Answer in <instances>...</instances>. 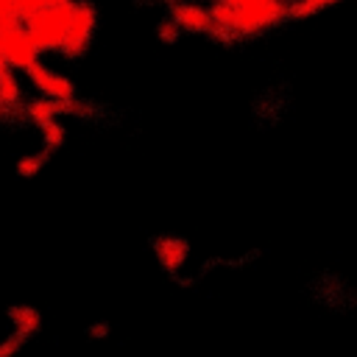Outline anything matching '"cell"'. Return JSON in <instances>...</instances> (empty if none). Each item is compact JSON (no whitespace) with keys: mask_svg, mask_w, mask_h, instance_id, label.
<instances>
[{"mask_svg":"<svg viewBox=\"0 0 357 357\" xmlns=\"http://www.w3.org/2000/svg\"><path fill=\"white\" fill-rule=\"evenodd\" d=\"M156 257H159L165 271H176V268L184 265L187 243L178 240V237H162V240H156Z\"/></svg>","mask_w":357,"mask_h":357,"instance_id":"ba28073f","label":"cell"},{"mask_svg":"<svg viewBox=\"0 0 357 357\" xmlns=\"http://www.w3.org/2000/svg\"><path fill=\"white\" fill-rule=\"evenodd\" d=\"M8 321L14 324V332L22 335V337H31L33 332H39L42 326V315L36 307H28V304H14L8 307Z\"/></svg>","mask_w":357,"mask_h":357,"instance_id":"52a82bcc","label":"cell"},{"mask_svg":"<svg viewBox=\"0 0 357 357\" xmlns=\"http://www.w3.org/2000/svg\"><path fill=\"white\" fill-rule=\"evenodd\" d=\"M0 42H3V53H6L8 67L28 70L33 61H39V50H36V45L31 42V36L25 33L22 25L0 31Z\"/></svg>","mask_w":357,"mask_h":357,"instance_id":"277c9868","label":"cell"},{"mask_svg":"<svg viewBox=\"0 0 357 357\" xmlns=\"http://www.w3.org/2000/svg\"><path fill=\"white\" fill-rule=\"evenodd\" d=\"M25 75L31 78V84H33V86L42 92V98H47V100H67V98H75L73 81H70L67 75H59L56 70L45 67L42 61H33V64L25 70Z\"/></svg>","mask_w":357,"mask_h":357,"instance_id":"5b68a950","label":"cell"},{"mask_svg":"<svg viewBox=\"0 0 357 357\" xmlns=\"http://www.w3.org/2000/svg\"><path fill=\"white\" fill-rule=\"evenodd\" d=\"M22 340H25V337L17 335V332H14L11 337H6V340L0 343V357H14V354L20 351V346H22Z\"/></svg>","mask_w":357,"mask_h":357,"instance_id":"5bb4252c","label":"cell"},{"mask_svg":"<svg viewBox=\"0 0 357 357\" xmlns=\"http://www.w3.org/2000/svg\"><path fill=\"white\" fill-rule=\"evenodd\" d=\"M47 162V151H42V153H31V156H22L20 162H17V176H22V178H31V176H36L39 173V167Z\"/></svg>","mask_w":357,"mask_h":357,"instance_id":"4fadbf2b","label":"cell"},{"mask_svg":"<svg viewBox=\"0 0 357 357\" xmlns=\"http://www.w3.org/2000/svg\"><path fill=\"white\" fill-rule=\"evenodd\" d=\"M92 31H95V8L89 3L75 0L73 14H70V25H67V36H64V45L59 53H64L70 59L81 56L92 39Z\"/></svg>","mask_w":357,"mask_h":357,"instance_id":"3957f363","label":"cell"},{"mask_svg":"<svg viewBox=\"0 0 357 357\" xmlns=\"http://www.w3.org/2000/svg\"><path fill=\"white\" fill-rule=\"evenodd\" d=\"M8 70V61H6V53H3V42H0V73Z\"/></svg>","mask_w":357,"mask_h":357,"instance_id":"e0dca14e","label":"cell"},{"mask_svg":"<svg viewBox=\"0 0 357 357\" xmlns=\"http://www.w3.org/2000/svg\"><path fill=\"white\" fill-rule=\"evenodd\" d=\"M173 3H178V0H173Z\"/></svg>","mask_w":357,"mask_h":357,"instance_id":"ac0fdd59","label":"cell"},{"mask_svg":"<svg viewBox=\"0 0 357 357\" xmlns=\"http://www.w3.org/2000/svg\"><path fill=\"white\" fill-rule=\"evenodd\" d=\"M170 20L184 28V31H198V33H212V14L209 8L204 6H195V3H173L170 6Z\"/></svg>","mask_w":357,"mask_h":357,"instance_id":"8992f818","label":"cell"},{"mask_svg":"<svg viewBox=\"0 0 357 357\" xmlns=\"http://www.w3.org/2000/svg\"><path fill=\"white\" fill-rule=\"evenodd\" d=\"M284 17H287V6L282 0H257V3L237 6L234 36H251V33L268 31L276 22H282Z\"/></svg>","mask_w":357,"mask_h":357,"instance_id":"7a4b0ae2","label":"cell"},{"mask_svg":"<svg viewBox=\"0 0 357 357\" xmlns=\"http://www.w3.org/2000/svg\"><path fill=\"white\" fill-rule=\"evenodd\" d=\"M25 117L33 123V126H47L59 117V109H56V100H47V98H36L25 106Z\"/></svg>","mask_w":357,"mask_h":357,"instance_id":"9c48e42d","label":"cell"},{"mask_svg":"<svg viewBox=\"0 0 357 357\" xmlns=\"http://www.w3.org/2000/svg\"><path fill=\"white\" fill-rule=\"evenodd\" d=\"M11 112H17V109H11V106H6V103L0 100V117H3V120H8V117H11Z\"/></svg>","mask_w":357,"mask_h":357,"instance_id":"2e32d148","label":"cell"},{"mask_svg":"<svg viewBox=\"0 0 357 357\" xmlns=\"http://www.w3.org/2000/svg\"><path fill=\"white\" fill-rule=\"evenodd\" d=\"M20 98H22L20 81H17V75L11 73V67H8V70L0 73V100H3L6 106L17 109V106H20Z\"/></svg>","mask_w":357,"mask_h":357,"instance_id":"30bf717a","label":"cell"},{"mask_svg":"<svg viewBox=\"0 0 357 357\" xmlns=\"http://www.w3.org/2000/svg\"><path fill=\"white\" fill-rule=\"evenodd\" d=\"M178 31H181V28H178V25H176L173 20H170V22H162V25H159V36H162L165 42H173Z\"/></svg>","mask_w":357,"mask_h":357,"instance_id":"9a60e30c","label":"cell"},{"mask_svg":"<svg viewBox=\"0 0 357 357\" xmlns=\"http://www.w3.org/2000/svg\"><path fill=\"white\" fill-rule=\"evenodd\" d=\"M75 0H61L56 6H47L36 14H31L22 28L31 36V42L36 45L39 53L45 50H61L64 36H67V25H70V14H73Z\"/></svg>","mask_w":357,"mask_h":357,"instance_id":"6da1fadb","label":"cell"},{"mask_svg":"<svg viewBox=\"0 0 357 357\" xmlns=\"http://www.w3.org/2000/svg\"><path fill=\"white\" fill-rule=\"evenodd\" d=\"M332 3H340V0H296L293 6H287V17H293V20L310 17V14H315V11H321Z\"/></svg>","mask_w":357,"mask_h":357,"instance_id":"7c38bea8","label":"cell"},{"mask_svg":"<svg viewBox=\"0 0 357 357\" xmlns=\"http://www.w3.org/2000/svg\"><path fill=\"white\" fill-rule=\"evenodd\" d=\"M39 131H42V142H45V151H47V153H50V151H56V148H61V145H64V139H67V128H64L59 120H53V123L42 126Z\"/></svg>","mask_w":357,"mask_h":357,"instance_id":"8fae6325","label":"cell"}]
</instances>
